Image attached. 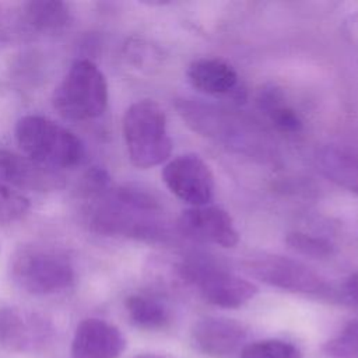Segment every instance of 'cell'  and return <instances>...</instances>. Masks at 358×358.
I'll return each mask as SVG.
<instances>
[{
  "label": "cell",
  "instance_id": "e0dca14e",
  "mask_svg": "<svg viewBox=\"0 0 358 358\" xmlns=\"http://www.w3.org/2000/svg\"><path fill=\"white\" fill-rule=\"evenodd\" d=\"M124 306L130 322L140 329L159 330L171 322L168 306L152 295L133 294L126 299Z\"/></svg>",
  "mask_w": 358,
  "mask_h": 358
},
{
  "label": "cell",
  "instance_id": "8fae6325",
  "mask_svg": "<svg viewBox=\"0 0 358 358\" xmlns=\"http://www.w3.org/2000/svg\"><path fill=\"white\" fill-rule=\"evenodd\" d=\"M52 334L50 323L36 313L6 309L0 315V341L10 351H41L50 343Z\"/></svg>",
  "mask_w": 358,
  "mask_h": 358
},
{
  "label": "cell",
  "instance_id": "603a6c76",
  "mask_svg": "<svg viewBox=\"0 0 358 358\" xmlns=\"http://www.w3.org/2000/svg\"><path fill=\"white\" fill-rule=\"evenodd\" d=\"M287 242L294 250L306 256L326 257L333 252V246L329 241L319 236L302 234V232L289 234V236L287 238Z\"/></svg>",
  "mask_w": 358,
  "mask_h": 358
},
{
  "label": "cell",
  "instance_id": "277c9868",
  "mask_svg": "<svg viewBox=\"0 0 358 358\" xmlns=\"http://www.w3.org/2000/svg\"><path fill=\"white\" fill-rule=\"evenodd\" d=\"M10 273L14 282L32 295H53L67 289L74 281L69 256L48 245H24L11 256Z\"/></svg>",
  "mask_w": 358,
  "mask_h": 358
},
{
  "label": "cell",
  "instance_id": "7402d4cb",
  "mask_svg": "<svg viewBox=\"0 0 358 358\" xmlns=\"http://www.w3.org/2000/svg\"><path fill=\"white\" fill-rule=\"evenodd\" d=\"M31 208L29 200L0 183V224H11L24 218Z\"/></svg>",
  "mask_w": 358,
  "mask_h": 358
},
{
  "label": "cell",
  "instance_id": "8992f818",
  "mask_svg": "<svg viewBox=\"0 0 358 358\" xmlns=\"http://www.w3.org/2000/svg\"><path fill=\"white\" fill-rule=\"evenodd\" d=\"M53 108L69 120H88L101 116L108 105V83L91 60L71 64L52 95Z\"/></svg>",
  "mask_w": 358,
  "mask_h": 358
},
{
  "label": "cell",
  "instance_id": "9c48e42d",
  "mask_svg": "<svg viewBox=\"0 0 358 358\" xmlns=\"http://www.w3.org/2000/svg\"><path fill=\"white\" fill-rule=\"evenodd\" d=\"M162 179L166 187L192 207L206 206L214 196V176L210 166L196 154H185L169 161Z\"/></svg>",
  "mask_w": 358,
  "mask_h": 358
},
{
  "label": "cell",
  "instance_id": "9a60e30c",
  "mask_svg": "<svg viewBox=\"0 0 358 358\" xmlns=\"http://www.w3.org/2000/svg\"><path fill=\"white\" fill-rule=\"evenodd\" d=\"M190 84L213 96L239 98L242 88L239 76L235 69L220 59H199L194 60L187 70Z\"/></svg>",
  "mask_w": 358,
  "mask_h": 358
},
{
  "label": "cell",
  "instance_id": "ac0fdd59",
  "mask_svg": "<svg viewBox=\"0 0 358 358\" xmlns=\"http://www.w3.org/2000/svg\"><path fill=\"white\" fill-rule=\"evenodd\" d=\"M24 15L28 24L39 31H57L69 22L70 10L63 1L39 0L25 3Z\"/></svg>",
  "mask_w": 358,
  "mask_h": 358
},
{
  "label": "cell",
  "instance_id": "ba28073f",
  "mask_svg": "<svg viewBox=\"0 0 358 358\" xmlns=\"http://www.w3.org/2000/svg\"><path fill=\"white\" fill-rule=\"evenodd\" d=\"M246 271L260 281L292 292L324 295L329 292L327 282L303 263L275 256L262 255L245 263Z\"/></svg>",
  "mask_w": 358,
  "mask_h": 358
},
{
  "label": "cell",
  "instance_id": "ffe728a7",
  "mask_svg": "<svg viewBox=\"0 0 358 358\" xmlns=\"http://www.w3.org/2000/svg\"><path fill=\"white\" fill-rule=\"evenodd\" d=\"M241 358H302V355L294 344L268 338L246 344L241 350Z\"/></svg>",
  "mask_w": 358,
  "mask_h": 358
},
{
  "label": "cell",
  "instance_id": "4fadbf2b",
  "mask_svg": "<svg viewBox=\"0 0 358 358\" xmlns=\"http://www.w3.org/2000/svg\"><path fill=\"white\" fill-rule=\"evenodd\" d=\"M124 348V336L116 326L98 317H88L76 327L71 358H117Z\"/></svg>",
  "mask_w": 358,
  "mask_h": 358
},
{
  "label": "cell",
  "instance_id": "5b68a950",
  "mask_svg": "<svg viewBox=\"0 0 358 358\" xmlns=\"http://www.w3.org/2000/svg\"><path fill=\"white\" fill-rule=\"evenodd\" d=\"M123 137L129 158L137 168H152L165 162L172 151L162 108L151 101H137L123 116Z\"/></svg>",
  "mask_w": 358,
  "mask_h": 358
},
{
  "label": "cell",
  "instance_id": "52a82bcc",
  "mask_svg": "<svg viewBox=\"0 0 358 358\" xmlns=\"http://www.w3.org/2000/svg\"><path fill=\"white\" fill-rule=\"evenodd\" d=\"M179 273L183 281L197 289L206 302L218 308H239L253 299L259 291L253 282L207 257L194 256L185 260Z\"/></svg>",
  "mask_w": 358,
  "mask_h": 358
},
{
  "label": "cell",
  "instance_id": "cb8c5ba5",
  "mask_svg": "<svg viewBox=\"0 0 358 358\" xmlns=\"http://www.w3.org/2000/svg\"><path fill=\"white\" fill-rule=\"evenodd\" d=\"M344 294L350 302L358 306V273L352 274L344 284Z\"/></svg>",
  "mask_w": 358,
  "mask_h": 358
},
{
  "label": "cell",
  "instance_id": "44dd1931",
  "mask_svg": "<svg viewBox=\"0 0 358 358\" xmlns=\"http://www.w3.org/2000/svg\"><path fill=\"white\" fill-rule=\"evenodd\" d=\"M323 351L331 358H358V320L347 323L337 336L327 340Z\"/></svg>",
  "mask_w": 358,
  "mask_h": 358
},
{
  "label": "cell",
  "instance_id": "3957f363",
  "mask_svg": "<svg viewBox=\"0 0 358 358\" xmlns=\"http://www.w3.org/2000/svg\"><path fill=\"white\" fill-rule=\"evenodd\" d=\"M15 140L25 157L55 171L80 164L84 155L83 143L73 131L38 115L17 122Z\"/></svg>",
  "mask_w": 358,
  "mask_h": 358
},
{
  "label": "cell",
  "instance_id": "6da1fadb",
  "mask_svg": "<svg viewBox=\"0 0 358 358\" xmlns=\"http://www.w3.org/2000/svg\"><path fill=\"white\" fill-rule=\"evenodd\" d=\"M81 196L91 228L101 234L143 241L166 236L157 200L136 187H113L103 169L95 168L85 175Z\"/></svg>",
  "mask_w": 358,
  "mask_h": 358
},
{
  "label": "cell",
  "instance_id": "d4e9b609",
  "mask_svg": "<svg viewBox=\"0 0 358 358\" xmlns=\"http://www.w3.org/2000/svg\"><path fill=\"white\" fill-rule=\"evenodd\" d=\"M134 358H168V357H164V355H158V354H140Z\"/></svg>",
  "mask_w": 358,
  "mask_h": 358
},
{
  "label": "cell",
  "instance_id": "5bb4252c",
  "mask_svg": "<svg viewBox=\"0 0 358 358\" xmlns=\"http://www.w3.org/2000/svg\"><path fill=\"white\" fill-rule=\"evenodd\" d=\"M34 192H53L64 186V176L28 157L0 148V183Z\"/></svg>",
  "mask_w": 358,
  "mask_h": 358
},
{
  "label": "cell",
  "instance_id": "30bf717a",
  "mask_svg": "<svg viewBox=\"0 0 358 358\" xmlns=\"http://www.w3.org/2000/svg\"><path fill=\"white\" fill-rule=\"evenodd\" d=\"M176 228L186 238L222 248H234L239 241L231 215L215 206L206 204L182 211Z\"/></svg>",
  "mask_w": 358,
  "mask_h": 358
},
{
  "label": "cell",
  "instance_id": "7c38bea8",
  "mask_svg": "<svg viewBox=\"0 0 358 358\" xmlns=\"http://www.w3.org/2000/svg\"><path fill=\"white\" fill-rule=\"evenodd\" d=\"M248 329L228 317H201L192 327L194 347L213 358H228L246 345Z\"/></svg>",
  "mask_w": 358,
  "mask_h": 358
},
{
  "label": "cell",
  "instance_id": "2e32d148",
  "mask_svg": "<svg viewBox=\"0 0 358 358\" xmlns=\"http://www.w3.org/2000/svg\"><path fill=\"white\" fill-rule=\"evenodd\" d=\"M319 171L331 182L358 193V151L326 147L317 152Z\"/></svg>",
  "mask_w": 358,
  "mask_h": 358
},
{
  "label": "cell",
  "instance_id": "d6986e66",
  "mask_svg": "<svg viewBox=\"0 0 358 358\" xmlns=\"http://www.w3.org/2000/svg\"><path fill=\"white\" fill-rule=\"evenodd\" d=\"M259 105L278 129L285 131H298L302 127L299 115L284 103V98L278 90H263L259 96Z\"/></svg>",
  "mask_w": 358,
  "mask_h": 358
},
{
  "label": "cell",
  "instance_id": "7a4b0ae2",
  "mask_svg": "<svg viewBox=\"0 0 358 358\" xmlns=\"http://www.w3.org/2000/svg\"><path fill=\"white\" fill-rule=\"evenodd\" d=\"M176 109L190 129L231 150L249 155H263L267 151L264 133L241 115L192 98L179 99Z\"/></svg>",
  "mask_w": 358,
  "mask_h": 358
}]
</instances>
